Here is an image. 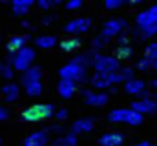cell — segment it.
Listing matches in <instances>:
<instances>
[{
    "label": "cell",
    "mask_w": 157,
    "mask_h": 146,
    "mask_svg": "<svg viewBox=\"0 0 157 146\" xmlns=\"http://www.w3.org/2000/svg\"><path fill=\"white\" fill-rule=\"evenodd\" d=\"M82 101L88 106H104L108 104V93L106 91H93V90H80Z\"/></svg>",
    "instance_id": "cell-8"
},
{
    "label": "cell",
    "mask_w": 157,
    "mask_h": 146,
    "mask_svg": "<svg viewBox=\"0 0 157 146\" xmlns=\"http://www.w3.org/2000/svg\"><path fill=\"white\" fill-rule=\"evenodd\" d=\"M40 79H42V70L40 68H29L28 71L22 73V84H24V88L26 86H29V84H35V82H40Z\"/></svg>",
    "instance_id": "cell-14"
},
{
    "label": "cell",
    "mask_w": 157,
    "mask_h": 146,
    "mask_svg": "<svg viewBox=\"0 0 157 146\" xmlns=\"http://www.w3.org/2000/svg\"><path fill=\"white\" fill-rule=\"evenodd\" d=\"M59 4H60V0H39L37 2V6H39L40 9H49V7L59 6Z\"/></svg>",
    "instance_id": "cell-31"
},
{
    "label": "cell",
    "mask_w": 157,
    "mask_h": 146,
    "mask_svg": "<svg viewBox=\"0 0 157 146\" xmlns=\"http://www.w3.org/2000/svg\"><path fill=\"white\" fill-rule=\"evenodd\" d=\"M132 53H133V51H132V48H130V46H115V49H113V57H115V59H117L119 62H121V60H122V59H130V57H132Z\"/></svg>",
    "instance_id": "cell-26"
},
{
    "label": "cell",
    "mask_w": 157,
    "mask_h": 146,
    "mask_svg": "<svg viewBox=\"0 0 157 146\" xmlns=\"http://www.w3.org/2000/svg\"><path fill=\"white\" fill-rule=\"evenodd\" d=\"M157 35V24H150V26H137V29H133V36L137 38H152Z\"/></svg>",
    "instance_id": "cell-18"
},
{
    "label": "cell",
    "mask_w": 157,
    "mask_h": 146,
    "mask_svg": "<svg viewBox=\"0 0 157 146\" xmlns=\"http://www.w3.org/2000/svg\"><path fill=\"white\" fill-rule=\"evenodd\" d=\"M124 143V135L121 132H108L99 139V146H121Z\"/></svg>",
    "instance_id": "cell-12"
},
{
    "label": "cell",
    "mask_w": 157,
    "mask_h": 146,
    "mask_svg": "<svg viewBox=\"0 0 157 146\" xmlns=\"http://www.w3.org/2000/svg\"><path fill=\"white\" fill-rule=\"evenodd\" d=\"M0 93L4 95V99H6L7 102H15V101L18 99V95H20V88H18V84H15V82H7V84L0 90Z\"/></svg>",
    "instance_id": "cell-15"
},
{
    "label": "cell",
    "mask_w": 157,
    "mask_h": 146,
    "mask_svg": "<svg viewBox=\"0 0 157 146\" xmlns=\"http://www.w3.org/2000/svg\"><path fill=\"white\" fill-rule=\"evenodd\" d=\"M0 144H2V141H0Z\"/></svg>",
    "instance_id": "cell-47"
},
{
    "label": "cell",
    "mask_w": 157,
    "mask_h": 146,
    "mask_svg": "<svg viewBox=\"0 0 157 146\" xmlns=\"http://www.w3.org/2000/svg\"><path fill=\"white\" fill-rule=\"evenodd\" d=\"M6 119H9V110L0 104V121H6Z\"/></svg>",
    "instance_id": "cell-40"
},
{
    "label": "cell",
    "mask_w": 157,
    "mask_h": 146,
    "mask_svg": "<svg viewBox=\"0 0 157 146\" xmlns=\"http://www.w3.org/2000/svg\"><path fill=\"white\" fill-rule=\"evenodd\" d=\"M48 132H49V133H62L64 128H62L60 124H51V126L48 128Z\"/></svg>",
    "instance_id": "cell-39"
},
{
    "label": "cell",
    "mask_w": 157,
    "mask_h": 146,
    "mask_svg": "<svg viewBox=\"0 0 157 146\" xmlns=\"http://www.w3.org/2000/svg\"><path fill=\"white\" fill-rule=\"evenodd\" d=\"M146 11H148V17H150V20H152V24H157V4L152 6V7H148Z\"/></svg>",
    "instance_id": "cell-36"
},
{
    "label": "cell",
    "mask_w": 157,
    "mask_h": 146,
    "mask_svg": "<svg viewBox=\"0 0 157 146\" xmlns=\"http://www.w3.org/2000/svg\"><path fill=\"white\" fill-rule=\"evenodd\" d=\"M128 42H130V40H128V35H126V33H121V35L115 38V44H117V48H119V46H130Z\"/></svg>",
    "instance_id": "cell-35"
},
{
    "label": "cell",
    "mask_w": 157,
    "mask_h": 146,
    "mask_svg": "<svg viewBox=\"0 0 157 146\" xmlns=\"http://www.w3.org/2000/svg\"><path fill=\"white\" fill-rule=\"evenodd\" d=\"M26 93L29 97H39L40 93H42V82H35V84L26 86Z\"/></svg>",
    "instance_id": "cell-29"
},
{
    "label": "cell",
    "mask_w": 157,
    "mask_h": 146,
    "mask_svg": "<svg viewBox=\"0 0 157 146\" xmlns=\"http://www.w3.org/2000/svg\"><path fill=\"white\" fill-rule=\"evenodd\" d=\"M2 70H4V64H2V62H0V73H2Z\"/></svg>",
    "instance_id": "cell-46"
},
{
    "label": "cell",
    "mask_w": 157,
    "mask_h": 146,
    "mask_svg": "<svg viewBox=\"0 0 157 146\" xmlns=\"http://www.w3.org/2000/svg\"><path fill=\"white\" fill-rule=\"evenodd\" d=\"M108 121L110 122H124L130 126H139L144 121V117L139 115L137 111H133L132 108H115L108 113Z\"/></svg>",
    "instance_id": "cell-2"
},
{
    "label": "cell",
    "mask_w": 157,
    "mask_h": 146,
    "mask_svg": "<svg viewBox=\"0 0 157 146\" xmlns=\"http://www.w3.org/2000/svg\"><path fill=\"white\" fill-rule=\"evenodd\" d=\"M137 70H141V71L152 70V62H150V60H146V59H141V60L137 62Z\"/></svg>",
    "instance_id": "cell-34"
},
{
    "label": "cell",
    "mask_w": 157,
    "mask_h": 146,
    "mask_svg": "<svg viewBox=\"0 0 157 146\" xmlns=\"http://www.w3.org/2000/svg\"><path fill=\"white\" fill-rule=\"evenodd\" d=\"M130 108L133 110V111H137L139 115H154L157 111V102L154 99H139V101H135V102H132V106Z\"/></svg>",
    "instance_id": "cell-9"
},
{
    "label": "cell",
    "mask_w": 157,
    "mask_h": 146,
    "mask_svg": "<svg viewBox=\"0 0 157 146\" xmlns=\"http://www.w3.org/2000/svg\"><path fill=\"white\" fill-rule=\"evenodd\" d=\"M152 70H155V71H157V60H154V62H152Z\"/></svg>",
    "instance_id": "cell-45"
},
{
    "label": "cell",
    "mask_w": 157,
    "mask_h": 146,
    "mask_svg": "<svg viewBox=\"0 0 157 146\" xmlns=\"http://www.w3.org/2000/svg\"><path fill=\"white\" fill-rule=\"evenodd\" d=\"M95 55H97L95 51H84V53H78L77 57L73 59V62L88 70V68H90V66L93 64V59H95Z\"/></svg>",
    "instance_id": "cell-19"
},
{
    "label": "cell",
    "mask_w": 157,
    "mask_h": 146,
    "mask_svg": "<svg viewBox=\"0 0 157 146\" xmlns=\"http://www.w3.org/2000/svg\"><path fill=\"white\" fill-rule=\"evenodd\" d=\"M90 28H91V18H88V17H78V18L70 20V22L64 26V31H66L68 35L75 36V35H80V33L90 31Z\"/></svg>",
    "instance_id": "cell-7"
},
{
    "label": "cell",
    "mask_w": 157,
    "mask_h": 146,
    "mask_svg": "<svg viewBox=\"0 0 157 146\" xmlns=\"http://www.w3.org/2000/svg\"><path fill=\"white\" fill-rule=\"evenodd\" d=\"M35 60V49L33 48H22L18 53H13V59H11V68L17 70V71H28L31 68V62Z\"/></svg>",
    "instance_id": "cell-5"
},
{
    "label": "cell",
    "mask_w": 157,
    "mask_h": 146,
    "mask_svg": "<svg viewBox=\"0 0 157 146\" xmlns=\"http://www.w3.org/2000/svg\"><path fill=\"white\" fill-rule=\"evenodd\" d=\"M91 68L95 70V73H101V75H108V73H115L119 71L122 66H121V62H119L117 59L113 57V55H95V59H93V64H91Z\"/></svg>",
    "instance_id": "cell-4"
},
{
    "label": "cell",
    "mask_w": 157,
    "mask_h": 146,
    "mask_svg": "<svg viewBox=\"0 0 157 146\" xmlns=\"http://www.w3.org/2000/svg\"><path fill=\"white\" fill-rule=\"evenodd\" d=\"M119 75H121V79H122V82H128V80H133L135 77V70L133 68H130V66H126V68H121L119 70Z\"/></svg>",
    "instance_id": "cell-28"
},
{
    "label": "cell",
    "mask_w": 157,
    "mask_h": 146,
    "mask_svg": "<svg viewBox=\"0 0 157 146\" xmlns=\"http://www.w3.org/2000/svg\"><path fill=\"white\" fill-rule=\"evenodd\" d=\"M90 82H91V86H93V88H99L101 91H102L104 88H112V86L108 84L106 75H101V73H93V75L90 77Z\"/></svg>",
    "instance_id": "cell-23"
},
{
    "label": "cell",
    "mask_w": 157,
    "mask_h": 146,
    "mask_svg": "<svg viewBox=\"0 0 157 146\" xmlns=\"http://www.w3.org/2000/svg\"><path fill=\"white\" fill-rule=\"evenodd\" d=\"M143 59H146V60H150V62L157 60V42H150V44L144 48V57H143Z\"/></svg>",
    "instance_id": "cell-27"
},
{
    "label": "cell",
    "mask_w": 157,
    "mask_h": 146,
    "mask_svg": "<svg viewBox=\"0 0 157 146\" xmlns=\"http://www.w3.org/2000/svg\"><path fill=\"white\" fill-rule=\"evenodd\" d=\"M0 75H4V77L9 80V79H13V75H15V73H13V68H11V66H4V70H2Z\"/></svg>",
    "instance_id": "cell-38"
},
{
    "label": "cell",
    "mask_w": 157,
    "mask_h": 146,
    "mask_svg": "<svg viewBox=\"0 0 157 146\" xmlns=\"http://www.w3.org/2000/svg\"><path fill=\"white\" fill-rule=\"evenodd\" d=\"M33 6L31 0H13V15H26L29 11V7Z\"/></svg>",
    "instance_id": "cell-20"
},
{
    "label": "cell",
    "mask_w": 157,
    "mask_h": 146,
    "mask_svg": "<svg viewBox=\"0 0 157 146\" xmlns=\"http://www.w3.org/2000/svg\"><path fill=\"white\" fill-rule=\"evenodd\" d=\"M144 88H146V84H144V80H141V79H133V80L124 82V91H126L128 95H141V93L144 91Z\"/></svg>",
    "instance_id": "cell-16"
},
{
    "label": "cell",
    "mask_w": 157,
    "mask_h": 146,
    "mask_svg": "<svg viewBox=\"0 0 157 146\" xmlns=\"http://www.w3.org/2000/svg\"><path fill=\"white\" fill-rule=\"evenodd\" d=\"M48 141H49V132H48V128H44V130H37V132L29 133L24 139V146H46Z\"/></svg>",
    "instance_id": "cell-10"
},
{
    "label": "cell",
    "mask_w": 157,
    "mask_h": 146,
    "mask_svg": "<svg viewBox=\"0 0 157 146\" xmlns=\"http://www.w3.org/2000/svg\"><path fill=\"white\" fill-rule=\"evenodd\" d=\"M150 99H154V101L157 102V91H154V93H150Z\"/></svg>",
    "instance_id": "cell-44"
},
{
    "label": "cell",
    "mask_w": 157,
    "mask_h": 146,
    "mask_svg": "<svg viewBox=\"0 0 157 146\" xmlns=\"http://www.w3.org/2000/svg\"><path fill=\"white\" fill-rule=\"evenodd\" d=\"M51 146H77V135H73L71 132L66 135H60L59 139H55Z\"/></svg>",
    "instance_id": "cell-22"
},
{
    "label": "cell",
    "mask_w": 157,
    "mask_h": 146,
    "mask_svg": "<svg viewBox=\"0 0 157 146\" xmlns=\"http://www.w3.org/2000/svg\"><path fill=\"white\" fill-rule=\"evenodd\" d=\"M80 38L78 36H68V38H64L62 42H60V49L62 51H77L78 48H80Z\"/></svg>",
    "instance_id": "cell-21"
},
{
    "label": "cell",
    "mask_w": 157,
    "mask_h": 146,
    "mask_svg": "<svg viewBox=\"0 0 157 146\" xmlns=\"http://www.w3.org/2000/svg\"><path fill=\"white\" fill-rule=\"evenodd\" d=\"M59 75L62 80H71L75 84H82V82H90V77H88V70L75 64L73 60L68 62L66 66H62L59 70Z\"/></svg>",
    "instance_id": "cell-3"
},
{
    "label": "cell",
    "mask_w": 157,
    "mask_h": 146,
    "mask_svg": "<svg viewBox=\"0 0 157 146\" xmlns=\"http://www.w3.org/2000/svg\"><path fill=\"white\" fill-rule=\"evenodd\" d=\"M135 146H157V144H154V143H146V141H144V143H137Z\"/></svg>",
    "instance_id": "cell-42"
},
{
    "label": "cell",
    "mask_w": 157,
    "mask_h": 146,
    "mask_svg": "<svg viewBox=\"0 0 157 146\" xmlns=\"http://www.w3.org/2000/svg\"><path fill=\"white\" fill-rule=\"evenodd\" d=\"M35 44H37L39 48H42V49H49V48H53V46L57 44V38L53 35H42L35 40Z\"/></svg>",
    "instance_id": "cell-25"
},
{
    "label": "cell",
    "mask_w": 157,
    "mask_h": 146,
    "mask_svg": "<svg viewBox=\"0 0 157 146\" xmlns=\"http://www.w3.org/2000/svg\"><path fill=\"white\" fill-rule=\"evenodd\" d=\"M29 40V36L26 35H15L9 38V42H7V51L9 53H18L22 48H26V42Z\"/></svg>",
    "instance_id": "cell-17"
},
{
    "label": "cell",
    "mask_w": 157,
    "mask_h": 146,
    "mask_svg": "<svg viewBox=\"0 0 157 146\" xmlns=\"http://www.w3.org/2000/svg\"><path fill=\"white\" fill-rule=\"evenodd\" d=\"M57 90H59V95H60L62 99H71V97L75 95V91H77V84L71 82V80H62V79H60Z\"/></svg>",
    "instance_id": "cell-13"
},
{
    "label": "cell",
    "mask_w": 157,
    "mask_h": 146,
    "mask_svg": "<svg viewBox=\"0 0 157 146\" xmlns=\"http://www.w3.org/2000/svg\"><path fill=\"white\" fill-rule=\"evenodd\" d=\"M95 126V121L90 119V117H84V119H77L73 124H71V133L78 135V133H90Z\"/></svg>",
    "instance_id": "cell-11"
},
{
    "label": "cell",
    "mask_w": 157,
    "mask_h": 146,
    "mask_svg": "<svg viewBox=\"0 0 157 146\" xmlns=\"http://www.w3.org/2000/svg\"><path fill=\"white\" fill-rule=\"evenodd\" d=\"M137 26L141 28V26H150L152 24V20H150V17H148V11H139L137 13Z\"/></svg>",
    "instance_id": "cell-30"
},
{
    "label": "cell",
    "mask_w": 157,
    "mask_h": 146,
    "mask_svg": "<svg viewBox=\"0 0 157 146\" xmlns=\"http://www.w3.org/2000/svg\"><path fill=\"white\" fill-rule=\"evenodd\" d=\"M128 28V22L124 20V18H121V17H113V18H110V20H106L104 22V26H102V33L106 36H110V38H117L121 33H124V29Z\"/></svg>",
    "instance_id": "cell-6"
},
{
    "label": "cell",
    "mask_w": 157,
    "mask_h": 146,
    "mask_svg": "<svg viewBox=\"0 0 157 146\" xmlns=\"http://www.w3.org/2000/svg\"><path fill=\"white\" fill-rule=\"evenodd\" d=\"M53 117H55V119H57L59 122H62V121H66V119H68V110H66V108H60V110H57Z\"/></svg>",
    "instance_id": "cell-32"
},
{
    "label": "cell",
    "mask_w": 157,
    "mask_h": 146,
    "mask_svg": "<svg viewBox=\"0 0 157 146\" xmlns=\"http://www.w3.org/2000/svg\"><path fill=\"white\" fill-rule=\"evenodd\" d=\"M80 6H82V0H70V2H66V9H70V11L78 9Z\"/></svg>",
    "instance_id": "cell-37"
},
{
    "label": "cell",
    "mask_w": 157,
    "mask_h": 146,
    "mask_svg": "<svg viewBox=\"0 0 157 146\" xmlns=\"http://www.w3.org/2000/svg\"><path fill=\"white\" fill-rule=\"evenodd\" d=\"M55 20V15H49V17H46L44 20H42V24H49V22H53Z\"/></svg>",
    "instance_id": "cell-41"
},
{
    "label": "cell",
    "mask_w": 157,
    "mask_h": 146,
    "mask_svg": "<svg viewBox=\"0 0 157 146\" xmlns=\"http://www.w3.org/2000/svg\"><path fill=\"white\" fill-rule=\"evenodd\" d=\"M110 36H106L102 31L99 33V35L93 36V40H91V46H93V51H97V49H102V48H106L108 44H110Z\"/></svg>",
    "instance_id": "cell-24"
},
{
    "label": "cell",
    "mask_w": 157,
    "mask_h": 146,
    "mask_svg": "<svg viewBox=\"0 0 157 146\" xmlns=\"http://www.w3.org/2000/svg\"><path fill=\"white\" fill-rule=\"evenodd\" d=\"M55 115V106L53 104H33L22 111V121L26 122H39L51 119Z\"/></svg>",
    "instance_id": "cell-1"
},
{
    "label": "cell",
    "mask_w": 157,
    "mask_h": 146,
    "mask_svg": "<svg viewBox=\"0 0 157 146\" xmlns=\"http://www.w3.org/2000/svg\"><path fill=\"white\" fill-rule=\"evenodd\" d=\"M122 4H124L122 0H106V2H104L106 9H119V7H121Z\"/></svg>",
    "instance_id": "cell-33"
},
{
    "label": "cell",
    "mask_w": 157,
    "mask_h": 146,
    "mask_svg": "<svg viewBox=\"0 0 157 146\" xmlns=\"http://www.w3.org/2000/svg\"><path fill=\"white\" fill-rule=\"evenodd\" d=\"M150 86H152V88H155V91H157V77L152 80V82H150Z\"/></svg>",
    "instance_id": "cell-43"
}]
</instances>
